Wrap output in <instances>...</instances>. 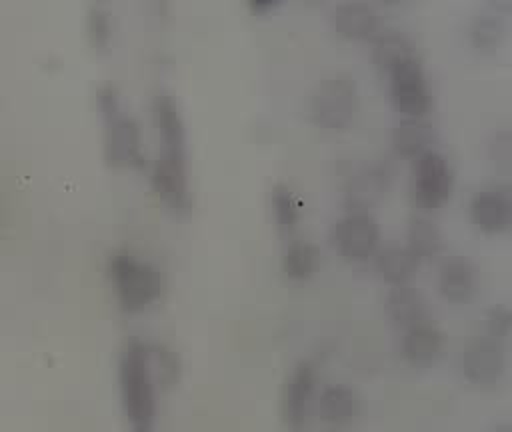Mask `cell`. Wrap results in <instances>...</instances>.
I'll return each mask as SVG.
<instances>
[{
	"label": "cell",
	"instance_id": "1",
	"mask_svg": "<svg viewBox=\"0 0 512 432\" xmlns=\"http://www.w3.org/2000/svg\"><path fill=\"white\" fill-rule=\"evenodd\" d=\"M106 276L118 308L126 314L146 312L164 292L160 268L132 248H118L108 256Z\"/></svg>",
	"mask_w": 512,
	"mask_h": 432
},
{
	"label": "cell",
	"instance_id": "2",
	"mask_svg": "<svg viewBox=\"0 0 512 432\" xmlns=\"http://www.w3.org/2000/svg\"><path fill=\"white\" fill-rule=\"evenodd\" d=\"M118 390L122 412L132 426L154 422L158 380L148 342L130 338L122 346L118 358Z\"/></svg>",
	"mask_w": 512,
	"mask_h": 432
},
{
	"label": "cell",
	"instance_id": "3",
	"mask_svg": "<svg viewBox=\"0 0 512 432\" xmlns=\"http://www.w3.org/2000/svg\"><path fill=\"white\" fill-rule=\"evenodd\" d=\"M98 108L104 120V154L114 166H142L144 146L140 124L122 110L120 96L112 84L98 88Z\"/></svg>",
	"mask_w": 512,
	"mask_h": 432
},
{
	"label": "cell",
	"instance_id": "4",
	"mask_svg": "<svg viewBox=\"0 0 512 432\" xmlns=\"http://www.w3.org/2000/svg\"><path fill=\"white\" fill-rule=\"evenodd\" d=\"M358 102L360 94L354 76L334 72L314 86L310 96V116L324 130H342L354 120Z\"/></svg>",
	"mask_w": 512,
	"mask_h": 432
},
{
	"label": "cell",
	"instance_id": "5",
	"mask_svg": "<svg viewBox=\"0 0 512 432\" xmlns=\"http://www.w3.org/2000/svg\"><path fill=\"white\" fill-rule=\"evenodd\" d=\"M330 242L346 262H368L382 246L380 222L370 210H346L334 220Z\"/></svg>",
	"mask_w": 512,
	"mask_h": 432
},
{
	"label": "cell",
	"instance_id": "6",
	"mask_svg": "<svg viewBox=\"0 0 512 432\" xmlns=\"http://www.w3.org/2000/svg\"><path fill=\"white\" fill-rule=\"evenodd\" d=\"M388 94L400 116L424 118L432 106V92L424 66L416 54L400 60L388 72Z\"/></svg>",
	"mask_w": 512,
	"mask_h": 432
},
{
	"label": "cell",
	"instance_id": "7",
	"mask_svg": "<svg viewBox=\"0 0 512 432\" xmlns=\"http://www.w3.org/2000/svg\"><path fill=\"white\" fill-rule=\"evenodd\" d=\"M454 174L448 158L430 148L414 158L412 166V198L422 212L440 208L452 196Z\"/></svg>",
	"mask_w": 512,
	"mask_h": 432
},
{
	"label": "cell",
	"instance_id": "8",
	"mask_svg": "<svg viewBox=\"0 0 512 432\" xmlns=\"http://www.w3.org/2000/svg\"><path fill=\"white\" fill-rule=\"evenodd\" d=\"M318 396V368L312 360L300 358L284 378L280 394V414L288 430L306 428L310 410Z\"/></svg>",
	"mask_w": 512,
	"mask_h": 432
},
{
	"label": "cell",
	"instance_id": "9",
	"mask_svg": "<svg viewBox=\"0 0 512 432\" xmlns=\"http://www.w3.org/2000/svg\"><path fill=\"white\" fill-rule=\"evenodd\" d=\"M150 182L158 200L176 214H182L190 206L188 184V154L186 150L162 148L152 162Z\"/></svg>",
	"mask_w": 512,
	"mask_h": 432
},
{
	"label": "cell",
	"instance_id": "10",
	"mask_svg": "<svg viewBox=\"0 0 512 432\" xmlns=\"http://www.w3.org/2000/svg\"><path fill=\"white\" fill-rule=\"evenodd\" d=\"M508 358L504 342L490 336H478L466 342L458 356V368L464 380L476 386H492L506 374Z\"/></svg>",
	"mask_w": 512,
	"mask_h": 432
},
{
	"label": "cell",
	"instance_id": "11",
	"mask_svg": "<svg viewBox=\"0 0 512 432\" xmlns=\"http://www.w3.org/2000/svg\"><path fill=\"white\" fill-rule=\"evenodd\" d=\"M392 164L384 158L366 160L356 166L344 182L346 210H370L392 184Z\"/></svg>",
	"mask_w": 512,
	"mask_h": 432
},
{
	"label": "cell",
	"instance_id": "12",
	"mask_svg": "<svg viewBox=\"0 0 512 432\" xmlns=\"http://www.w3.org/2000/svg\"><path fill=\"white\" fill-rule=\"evenodd\" d=\"M472 224L484 234H502L512 224V196L504 184H488L472 192L468 200Z\"/></svg>",
	"mask_w": 512,
	"mask_h": 432
},
{
	"label": "cell",
	"instance_id": "13",
	"mask_svg": "<svg viewBox=\"0 0 512 432\" xmlns=\"http://www.w3.org/2000/svg\"><path fill=\"white\" fill-rule=\"evenodd\" d=\"M446 336L428 318L412 324L400 332V356L414 368H428L444 354Z\"/></svg>",
	"mask_w": 512,
	"mask_h": 432
},
{
	"label": "cell",
	"instance_id": "14",
	"mask_svg": "<svg viewBox=\"0 0 512 432\" xmlns=\"http://www.w3.org/2000/svg\"><path fill=\"white\" fill-rule=\"evenodd\" d=\"M436 290L452 304L468 302L478 290V268L466 256H446L436 270Z\"/></svg>",
	"mask_w": 512,
	"mask_h": 432
},
{
	"label": "cell",
	"instance_id": "15",
	"mask_svg": "<svg viewBox=\"0 0 512 432\" xmlns=\"http://www.w3.org/2000/svg\"><path fill=\"white\" fill-rule=\"evenodd\" d=\"M332 30L348 40H372L380 30V14L368 2H340L328 14Z\"/></svg>",
	"mask_w": 512,
	"mask_h": 432
},
{
	"label": "cell",
	"instance_id": "16",
	"mask_svg": "<svg viewBox=\"0 0 512 432\" xmlns=\"http://www.w3.org/2000/svg\"><path fill=\"white\" fill-rule=\"evenodd\" d=\"M316 410L322 422L340 428L352 424L362 410L360 394L342 382L324 386L316 396Z\"/></svg>",
	"mask_w": 512,
	"mask_h": 432
},
{
	"label": "cell",
	"instance_id": "17",
	"mask_svg": "<svg viewBox=\"0 0 512 432\" xmlns=\"http://www.w3.org/2000/svg\"><path fill=\"white\" fill-rule=\"evenodd\" d=\"M384 314L396 328L404 330L412 324L428 320V300L412 282L388 286L384 294Z\"/></svg>",
	"mask_w": 512,
	"mask_h": 432
},
{
	"label": "cell",
	"instance_id": "18",
	"mask_svg": "<svg viewBox=\"0 0 512 432\" xmlns=\"http://www.w3.org/2000/svg\"><path fill=\"white\" fill-rule=\"evenodd\" d=\"M152 122L162 148L186 150V126L178 102L168 90H158L152 96Z\"/></svg>",
	"mask_w": 512,
	"mask_h": 432
},
{
	"label": "cell",
	"instance_id": "19",
	"mask_svg": "<svg viewBox=\"0 0 512 432\" xmlns=\"http://www.w3.org/2000/svg\"><path fill=\"white\" fill-rule=\"evenodd\" d=\"M390 142L396 154L414 160L422 152L434 148V126L426 120V116H400L392 126Z\"/></svg>",
	"mask_w": 512,
	"mask_h": 432
},
{
	"label": "cell",
	"instance_id": "20",
	"mask_svg": "<svg viewBox=\"0 0 512 432\" xmlns=\"http://www.w3.org/2000/svg\"><path fill=\"white\" fill-rule=\"evenodd\" d=\"M374 270L388 286L412 282L420 262L404 244H382L372 256Z\"/></svg>",
	"mask_w": 512,
	"mask_h": 432
},
{
	"label": "cell",
	"instance_id": "21",
	"mask_svg": "<svg viewBox=\"0 0 512 432\" xmlns=\"http://www.w3.org/2000/svg\"><path fill=\"white\" fill-rule=\"evenodd\" d=\"M404 246L416 256L418 262L434 260L444 248V236L440 226L426 212H418L408 220Z\"/></svg>",
	"mask_w": 512,
	"mask_h": 432
},
{
	"label": "cell",
	"instance_id": "22",
	"mask_svg": "<svg viewBox=\"0 0 512 432\" xmlns=\"http://www.w3.org/2000/svg\"><path fill=\"white\" fill-rule=\"evenodd\" d=\"M282 272L292 282H306L320 268V250L310 240H290L282 252Z\"/></svg>",
	"mask_w": 512,
	"mask_h": 432
},
{
	"label": "cell",
	"instance_id": "23",
	"mask_svg": "<svg viewBox=\"0 0 512 432\" xmlns=\"http://www.w3.org/2000/svg\"><path fill=\"white\" fill-rule=\"evenodd\" d=\"M416 54L406 32L398 28H380L372 38V62L384 74L400 60Z\"/></svg>",
	"mask_w": 512,
	"mask_h": 432
},
{
	"label": "cell",
	"instance_id": "24",
	"mask_svg": "<svg viewBox=\"0 0 512 432\" xmlns=\"http://www.w3.org/2000/svg\"><path fill=\"white\" fill-rule=\"evenodd\" d=\"M270 210L276 230L282 236H292L302 220V202L288 184H274L270 190Z\"/></svg>",
	"mask_w": 512,
	"mask_h": 432
},
{
	"label": "cell",
	"instance_id": "25",
	"mask_svg": "<svg viewBox=\"0 0 512 432\" xmlns=\"http://www.w3.org/2000/svg\"><path fill=\"white\" fill-rule=\"evenodd\" d=\"M504 30V18L498 6L484 8L472 16L468 24V38L476 50H494L502 42Z\"/></svg>",
	"mask_w": 512,
	"mask_h": 432
},
{
	"label": "cell",
	"instance_id": "26",
	"mask_svg": "<svg viewBox=\"0 0 512 432\" xmlns=\"http://www.w3.org/2000/svg\"><path fill=\"white\" fill-rule=\"evenodd\" d=\"M150 352H152V366H154V374L158 384H176L178 376H180V360L178 354L168 346V344H150Z\"/></svg>",
	"mask_w": 512,
	"mask_h": 432
},
{
	"label": "cell",
	"instance_id": "27",
	"mask_svg": "<svg viewBox=\"0 0 512 432\" xmlns=\"http://www.w3.org/2000/svg\"><path fill=\"white\" fill-rule=\"evenodd\" d=\"M88 38L94 48H106L112 40V18L104 6H90L88 10Z\"/></svg>",
	"mask_w": 512,
	"mask_h": 432
},
{
	"label": "cell",
	"instance_id": "28",
	"mask_svg": "<svg viewBox=\"0 0 512 432\" xmlns=\"http://www.w3.org/2000/svg\"><path fill=\"white\" fill-rule=\"evenodd\" d=\"M484 326H486V336L506 342L512 330V314L506 304H494L486 316H484Z\"/></svg>",
	"mask_w": 512,
	"mask_h": 432
},
{
	"label": "cell",
	"instance_id": "29",
	"mask_svg": "<svg viewBox=\"0 0 512 432\" xmlns=\"http://www.w3.org/2000/svg\"><path fill=\"white\" fill-rule=\"evenodd\" d=\"M510 132L506 128L496 130L488 142V154L496 168L508 170L510 168Z\"/></svg>",
	"mask_w": 512,
	"mask_h": 432
},
{
	"label": "cell",
	"instance_id": "30",
	"mask_svg": "<svg viewBox=\"0 0 512 432\" xmlns=\"http://www.w3.org/2000/svg\"><path fill=\"white\" fill-rule=\"evenodd\" d=\"M278 6V2H250L248 8L254 12V14H264L268 10H274Z\"/></svg>",
	"mask_w": 512,
	"mask_h": 432
},
{
	"label": "cell",
	"instance_id": "31",
	"mask_svg": "<svg viewBox=\"0 0 512 432\" xmlns=\"http://www.w3.org/2000/svg\"><path fill=\"white\" fill-rule=\"evenodd\" d=\"M132 432H154V430H152V424H146V426H132Z\"/></svg>",
	"mask_w": 512,
	"mask_h": 432
},
{
	"label": "cell",
	"instance_id": "32",
	"mask_svg": "<svg viewBox=\"0 0 512 432\" xmlns=\"http://www.w3.org/2000/svg\"><path fill=\"white\" fill-rule=\"evenodd\" d=\"M492 432H510V426L508 424H498Z\"/></svg>",
	"mask_w": 512,
	"mask_h": 432
}]
</instances>
